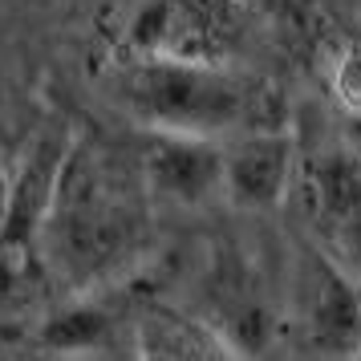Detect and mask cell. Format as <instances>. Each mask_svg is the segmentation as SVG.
<instances>
[{"instance_id": "obj_12", "label": "cell", "mask_w": 361, "mask_h": 361, "mask_svg": "<svg viewBox=\"0 0 361 361\" xmlns=\"http://www.w3.org/2000/svg\"><path fill=\"white\" fill-rule=\"evenodd\" d=\"M69 361H138V337L130 345H106V349H90V353H73Z\"/></svg>"}, {"instance_id": "obj_10", "label": "cell", "mask_w": 361, "mask_h": 361, "mask_svg": "<svg viewBox=\"0 0 361 361\" xmlns=\"http://www.w3.org/2000/svg\"><path fill=\"white\" fill-rule=\"evenodd\" d=\"M37 341L45 349H57L61 357H73V353H90V349H106V345H118V325L114 317L102 309V305H69V309L53 312L41 321L37 329Z\"/></svg>"}, {"instance_id": "obj_13", "label": "cell", "mask_w": 361, "mask_h": 361, "mask_svg": "<svg viewBox=\"0 0 361 361\" xmlns=\"http://www.w3.org/2000/svg\"><path fill=\"white\" fill-rule=\"evenodd\" d=\"M13 183H17V175H8V166L0 163V224L8 215V203H13Z\"/></svg>"}, {"instance_id": "obj_3", "label": "cell", "mask_w": 361, "mask_h": 361, "mask_svg": "<svg viewBox=\"0 0 361 361\" xmlns=\"http://www.w3.org/2000/svg\"><path fill=\"white\" fill-rule=\"evenodd\" d=\"M293 325L317 357L353 361L361 349V284L321 247H305L293 280Z\"/></svg>"}, {"instance_id": "obj_8", "label": "cell", "mask_w": 361, "mask_h": 361, "mask_svg": "<svg viewBox=\"0 0 361 361\" xmlns=\"http://www.w3.org/2000/svg\"><path fill=\"white\" fill-rule=\"evenodd\" d=\"M300 187L317 231L361 260V159L349 150H325L305 166Z\"/></svg>"}, {"instance_id": "obj_14", "label": "cell", "mask_w": 361, "mask_h": 361, "mask_svg": "<svg viewBox=\"0 0 361 361\" xmlns=\"http://www.w3.org/2000/svg\"><path fill=\"white\" fill-rule=\"evenodd\" d=\"M353 361H361V349H357V357H353Z\"/></svg>"}, {"instance_id": "obj_2", "label": "cell", "mask_w": 361, "mask_h": 361, "mask_svg": "<svg viewBox=\"0 0 361 361\" xmlns=\"http://www.w3.org/2000/svg\"><path fill=\"white\" fill-rule=\"evenodd\" d=\"M118 98L147 130L231 138L284 126V98L276 85L256 73H240L228 61L134 53L118 78Z\"/></svg>"}, {"instance_id": "obj_7", "label": "cell", "mask_w": 361, "mask_h": 361, "mask_svg": "<svg viewBox=\"0 0 361 361\" xmlns=\"http://www.w3.org/2000/svg\"><path fill=\"white\" fill-rule=\"evenodd\" d=\"M212 309L215 321L212 325L228 337L244 357L260 353L264 345L272 341V329H276V312L272 300L264 293L260 268H252L247 256L240 252H224L212 268Z\"/></svg>"}, {"instance_id": "obj_5", "label": "cell", "mask_w": 361, "mask_h": 361, "mask_svg": "<svg viewBox=\"0 0 361 361\" xmlns=\"http://www.w3.org/2000/svg\"><path fill=\"white\" fill-rule=\"evenodd\" d=\"M224 138L183 130H147L138 150L150 199L179 212H199L224 199Z\"/></svg>"}, {"instance_id": "obj_11", "label": "cell", "mask_w": 361, "mask_h": 361, "mask_svg": "<svg viewBox=\"0 0 361 361\" xmlns=\"http://www.w3.org/2000/svg\"><path fill=\"white\" fill-rule=\"evenodd\" d=\"M329 94L337 98L341 110L361 114V41H345L337 45V53L329 57Z\"/></svg>"}, {"instance_id": "obj_1", "label": "cell", "mask_w": 361, "mask_h": 361, "mask_svg": "<svg viewBox=\"0 0 361 361\" xmlns=\"http://www.w3.org/2000/svg\"><path fill=\"white\" fill-rule=\"evenodd\" d=\"M150 203L138 154L126 159L102 138L73 134L41 228L57 293L82 296L126 276L147 247Z\"/></svg>"}, {"instance_id": "obj_9", "label": "cell", "mask_w": 361, "mask_h": 361, "mask_svg": "<svg viewBox=\"0 0 361 361\" xmlns=\"http://www.w3.org/2000/svg\"><path fill=\"white\" fill-rule=\"evenodd\" d=\"M134 337H138V361H247L212 321L159 305L138 317Z\"/></svg>"}, {"instance_id": "obj_4", "label": "cell", "mask_w": 361, "mask_h": 361, "mask_svg": "<svg viewBox=\"0 0 361 361\" xmlns=\"http://www.w3.org/2000/svg\"><path fill=\"white\" fill-rule=\"evenodd\" d=\"M244 0H142L130 25L134 53L228 61L240 45Z\"/></svg>"}, {"instance_id": "obj_6", "label": "cell", "mask_w": 361, "mask_h": 361, "mask_svg": "<svg viewBox=\"0 0 361 361\" xmlns=\"http://www.w3.org/2000/svg\"><path fill=\"white\" fill-rule=\"evenodd\" d=\"M224 199L240 212H276L296 183V142L288 126L244 130L224 142Z\"/></svg>"}]
</instances>
